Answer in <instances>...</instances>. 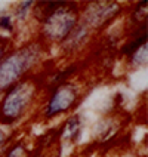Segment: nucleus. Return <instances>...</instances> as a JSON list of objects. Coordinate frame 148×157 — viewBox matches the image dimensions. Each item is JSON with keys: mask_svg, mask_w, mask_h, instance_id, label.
I'll return each instance as SVG.
<instances>
[{"mask_svg": "<svg viewBox=\"0 0 148 157\" xmlns=\"http://www.w3.org/2000/svg\"><path fill=\"white\" fill-rule=\"evenodd\" d=\"M39 56V46L30 44L15 53L9 55L5 61L0 62V90L13 85L18 78L27 73Z\"/></svg>", "mask_w": 148, "mask_h": 157, "instance_id": "obj_1", "label": "nucleus"}, {"mask_svg": "<svg viewBox=\"0 0 148 157\" xmlns=\"http://www.w3.org/2000/svg\"><path fill=\"white\" fill-rule=\"evenodd\" d=\"M36 87L30 82L19 83L10 89L8 95L5 96L2 107H0V119L3 123H12L19 119L22 113L30 105L34 96Z\"/></svg>", "mask_w": 148, "mask_h": 157, "instance_id": "obj_2", "label": "nucleus"}, {"mask_svg": "<svg viewBox=\"0 0 148 157\" xmlns=\"http://www.w3.org/2000/svg\"><path fill=\"white\" fill-rule=\"evenodd\" d=\"M76 22H77V15L74 10H71V8L65 6L56 8L52 13H49L44 22V34L51 40L59 42L73 31Z\"/></svg>", "mask_w": 148, "mask_h": 157, "instance_id": "obj_3", "label": "nucleus"}, {"mask_svg": "<svg viewBox=\"0 0 148 157\" xmlns=\"http://www.w3.org/2000/svg\"><path fill=\"white\" fill-rule=\"evenodd\" d=\"M76 96H77V94H76V89L73 86H70V85L59 86L56 89V92L53 94V96L51 98L49 104H47L46 116L53 117V116H56V114L67 111L71 105L74 104Z\"/></svg>", "mask_w": 148, "mask_h": 157, "instance_id": "obj_4", "label": "nucleus"}, {"mask_svg": "<svg viewBox=\"0 0 148 157\" xmlns=\"http://www.w3.org/2000/svg\"><path fill=\"white\" fill-rule=\"evenodd\" d=\"M120 9L117 3L113 2H99V3H92L86 10V22L90 27H99L104 22H107L110 18L116 15V12Z\"/></svg>", "mask_w": 148, "mask_h": 157, "instance_id": "obj_5", "label": "nucleus"}, {"mask_svg": "<svg viewBox=\"0 0 148 157\" xmlns=\"http://www.w3.org/2000/svg\"><path fill=\"white\" fill-rule=\"evenodd\" d=\"M133 53V56H132V61L133 64H136V65H142V64H145L147 62V43H144V46H139Z\"/></svg>", "mask_w": 148, "mask_h": 157, "instance_id": "obj_6", "label": "nucleus"}, {"mask_svg": "<svg viewBox=\"0 0 148 157\" xmlns=\"http://www.w3.org/2000/svg\"><path fill=\"white\" fill-rule=\"evenodd\" d=\"M80 131V122H78V117H73L68 124H67V131H65V136L67 138H74Z\"/></svg>", "mask_w": 148, "mask_h": 157, "instance_id": "obj_7", "label": "nucleus"}, {"mask_svg": "<svg viewBox=\"0 0 148 157\" xmlns=\"http://www.w3.org/2000/svg\"><path fill=\"white\" fill-rule=\"evenodd\" d=\"M31 5H33V2H24V3H21V5H19V8H18V10H17V17L19 18V19L25 18L28 9L31 8Z\"/></svg>", "mask_w": 148, "mask_h": 157, "instance_id": "obj_8", "label": "nucleus"}, {"mask_svg": "<svg viewBox=\"0 0 148 157\" xmlns=\"http://www.w3.org/2000/svg\"><path fill=\"white\" fill-rule=\"evenodd\" d=\"M0 28H3V30H6V31H12V30H13L12 18L8 17V15L0 18Z\"/></svg>", "mask_w": 148, "mask_h": 157, "instance_id": "obj_9", "label": "nucleus"}, {"mask_svg": "<svg viewBox=\"0 0 148 157\" xmlns=\"http://www.w3.org/2000/svg\"><path fill=\"white\" fill-rule=\"evenodd\" d=\"M8 157H25V151L22 148V145H17L15 148L9 153Z\"/></svg>", "mask_w": 148, "mask_h": 157, "instance_id": "obj_10", "label": "nucleus"}, {"mask_svg": "<svg viewBox=\"0 0 148 157\" xmlns=\"http://www.w3.org/2000/svg\"><path fill=\"white\" fill-rule=\"evenodd\" d=\"M5 138H6V135H5V131L3 129H0V144L5 141Z\"/></svg>", "mask_w": 148, "mask_h": 157, "instance_id": "obj_11", "label": "nucleus"}, {"mask_svg": "<svg viewBox=\"0 0 148 157\" xmlns=\"http://www.w3.org/2000/svg\"><path fill=\"white\" fill-rule=\"evenodd\" d=\"M2 56H3V46L0 44V59H2Z\"/></svg>", "mask_w": 148, "mask_h": 157, "instance_id": "obj_12", "label": "nucleus"}]
</instances>
